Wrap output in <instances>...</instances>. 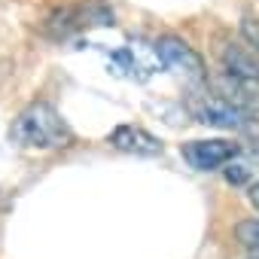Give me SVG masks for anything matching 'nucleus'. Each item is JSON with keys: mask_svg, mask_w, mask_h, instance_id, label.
I'll return each mask as SVG.
<instances>
[{"mask_svg": "<svg viewBox=\"0 0 259 259\" xmlns=\"http://www.w3.org/2000/svg\"><path fill=\"white\" fill-rule=\"evenodd\" d=\"M10 138L22 150H61L73 141V132L49 101H31L13 119Z\"/></svg>", "mask_w": 259, "mask_h": 259, "instance_id": "f257e3e1", "label": "nucleus"}, {"mask_svg": "<svg viewBox=\"0 0 259 259\" xmlns=\"http://www.w3.org/2000/svg\"><path fill=\"white\" fill-rule=\"evenodd\" d=\"M189 110L198 122L213 125V128H226V132H244V128H250L256 122L247 107H241L223 95H198V98H192Z\"/></svg>", "mask_w": 259, "mask_h": 259, "instance_id": "f03ea898", "label": "nucleus"}, {"mask_svg": "<svg viewBox=\"0 0 259 259\" xmlns=\"http://www.w3.org/2000/svg\"><path fill=\"white\" fill-rule=\"evenodd\" d=\"M153 49H156L159 61H162L168 70H174V73H180V76H186V79H195V82L207 79V64H204V58H201L183 37H177V34H162V37L153 43Z\"/></svg>", "mask_w": 259, "mask_h": 259, "instance_id": "7ed1b4c3", "label": "nucleus"}, {"mask_svg": "<svg viewBox=\"0 0 259 259\" xmlns=\"http://www.w3.org/2000/svg\"><path fill=\"white\" fill-rule=\"evenodd\" d=\"M241 147L232 144V141H223V138H213V141H189L180 147L183 159L195 168V171H220Z\"/></svg>", "mask_w": 259, "mask_h": 259, "instance_id": "20e7f679", "label": "nucleus"}, {"mask_svg": "<svg viewBox=\"0 0 259 259\" xmlns=\"http://www.w3.org/2000/svg\"><path fill=\"white\" fill-rule=\"evenodd\" d=\"M107 141H110L113 150L128 153V156H159V153H162V141H159L156 135H150L147 128L132 125V122L116 125Z\"/></svg>", "mask_w": 259, "mask_h": 259, "instance_id": "39448f33", "label": "nucleus"}, {"mask_svg": "<svg viewBox=\"0 0 259 259\" xmlns=\"http://www.w3.org/2000/svg\"><path fill=\"white\" fill-rule=\"evenodd\" d=\"M220 61L226 76L241 82H259V55L247 43H226L220 49Z\"/></svg>", "mask_w": 259, "mask_h": 259, "instance_id": "423d86ee", "label": "nucleus"}, {"mask_svg": "<svg viewBox=\"0 0 259 259\" xmlns=\"http://www.w3.org/2000/svg\"><path fill=\"white\" fill-rule=\"evenodd\" d=\"M235 238H238L247 250H256V253H259V217L241 220V223L235 226Z\"/></svg>", "mask_w": 259, "mask_h": 259, "instance_id": "0eeeda50", "label": "nucleus"}, {"mask_svg": "<svg viewBox=\"0 0 259 259\" xmlns=\"http://www.w3.org/2000/svg\"><path fill=\"white\" fill-rule=\"evenodd\" d=\"M241 34H244V40H247V46L259 55V22H253V19H244V25H241Z\"/></svg>", "mask_w": 259, "mask_h": 259, "instance_id": "6e6552de", "label": "nucleus"}, {"mask_svg": "<svg viewBox=\"0 0 259 259\" xmlns=\"http://www.w3.org/2000/svg\"><path fill=\"white\" fill-rule=\"evenodd\" d=\"M244 153H247V159H250V162H253V165L259 168V141H253V144H250V147H247Z\"/></svg>", "mask_w": 259, "mask_h": 259, "instance_id": "1a4fd4ad", "label": "nucleus"}, {"mask_svg": "<svg viewBox=\"0 0 259 259\" xmlns=\"http://www.w3.org/2000/svg\"><path fill=\"white\" fill-rule=\"evenodd\" d=\"M247 198H250V204H253V207L259 210V180H256V183L250 186V192H247Z\"/></svg>", "mask_w": 259, "mask_h": 259, "instance_id": "9d476101", "label": "nucleus"}]
</instances>
